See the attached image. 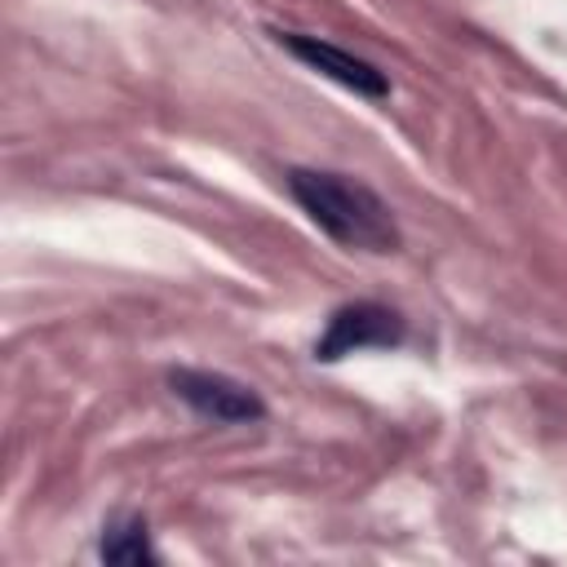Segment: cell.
Listing matches in <instances>:
<instances>
[{
    "mask_svg": "<svg viewBox=\"0 0 567 567\" xmlns=\"http://www.w3.org/2000/svg\"><path fill=\"white\" fill-rule=\"evenodd\" d=\"M284 186L332 244L354 248V252H399L403 235L390 217V204L368 182L332 173V168L297 164L284 173Z\"/></svg>",
    "mask_w": 567,
    "mask_h": 567,
    "instance_id": "obj_1",
    "label": "cell"
},
{
    "mask_svg": "<svg viewBox=\"0 0 567 567\" xmlns=\"http://www.w3.org/2000/svg\"><path fill=\"white\" fill-rule=\"evenodd\" d=\"M408 341V319L385 301H346L328 315L323 337L315 341L319 363H337L359 350H394Z\"/></svg>",
    "mask_w": 567,
    "mask_h": 567,
    "instance_id": "obj_2",
    "label": "cell"
},
{
    "mask_svg": "<svg viewBox=\"0 0 567 567\" xmlns=\"http://www.w3.org/2000/svg\"><path fill=\"white\" fill-rule=\"evenodd\" d=\"M168 390L204 421L213 425H257L266 421V403L252 385H244L230 372H213V368H173L168 372Z\"/></svg>",
    "mask_w": 567,
    "mask_h": 567,
    "instance_id": "obj_3",
    "label": "cell"
},
{
    "mask_svg": "<svg viewBox=\"0 0 567 567\" xmlns=\"http://www.w3.org/2000/svg\"><path fill=\"white\" fill-rule=\"evenodd\" d=\"M270 35H275L279 49H288L297 62H306V66L319 71V75H328L332 84H341V89H350V93H359V97H372V102L390 97V75H385L377 62H368V58H359V53H350V49L323 40V35L284 31V27H275Z\"/></svg>",
    "mask_w": 567,
    "mask_h": 567,
    "instance_id": "obj_4",
    "label": "cell"
},
{
    "mask_svg": "<svg viewBox=\"0 0 567 567\" xmlns=\"http://www.w3.org/2000/svg\"><path fill=\"white\" fill-rule=\"evenodd\" d=\"M97 554H102L106 563H128V567H137V563H159V549L151 545V532H146V518H142V514H124V518L106 523V532H102V540H97Z\"/></svg>",
    "mask_w": 567,
    "mask_h": 567,
    "instance_id": "obj_5",
    "label": "cell"
}]
</instances>
